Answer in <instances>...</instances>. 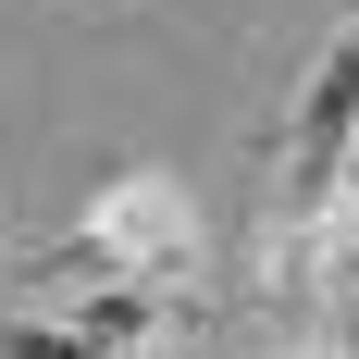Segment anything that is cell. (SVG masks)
Here are the masks:
<instances>
[{"instance_id":"cell-3","label":"cell","mask_w":359,"mask_h":359,"mask_svg":"<svg viewBox=\"0 0 359 359\" xmlns=\"http://www.w3.org/2000/svg\"><path fill=\"white\" fill-rule=\"evenodd\" d=\"M248 359H359V334H334V323H310V334H285V347H248Z\"/></svg>"},{"instance_id":"cell-4","label":"cell","mask_w":359,"mask_h":359,"mask_svg":"<svg viewBox=\"0 0 359 359\" xmlns=\"http://www.w3.org/2000/svg\"><path fill=\"white\" fill-rule=\"evenodd\" d=\"M137 359H174V347H137Z\"/></svg>"},{"instance_id":"cell-5","label":"cell","mask_w":359,"mask_h":359,"mask_svg":"<svg viewBox=\"0 0 359 359\" xmlns=\"http://www.w3.org/2000/svg\"><path fill=\"white\" fill-rule=\"evenodd\" d=\"M0 273H13V248H0Z\"/></svg>"},{"instance_id":"cell-2","label":"cell","mask_w":359,"mask_h":359,"mask_svg":"<svg viewBox=\"0 0 359 359\" xmlns=\"http://www.w3.org/2000/svg\"><path fill=\"white\" fill-rule=\"evenodd\" d=\"M0 359H111V347L74 323H0Z\"/></svg>"},{"instance_id":"cell-1","label":"cell","mask_w":359,"mask_h":359,"mask_svg":"<svg viewBox=\"0 0 359 359\" xmlns=\"http://www.w3.org/2000/svg\"><path fill=\"white\" fill-rule=\"evenodd\" d=\"M87 236H111L124 248V273H161L174 285L186 260H198V198L186 186H161V174H137V161H100V186H87Z\"/></svg>"}]
</instances>
